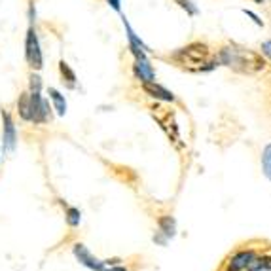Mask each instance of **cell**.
Instances as JSON below:
<instances>
[{
    "instance_id": "cell-1",
    "label": "cell",
    "mask_w": 271,
    "mask_h": 271,
    "mask_svg": "<svg viewBox=\"0 0 271 271\" xmlns=\"http://www.w3.org/2000/svg\"><path fill=\"white\" fill-rule=\"evenodd\" d=\"M218 61L222 65L230 67V69H234L235 72H241V74H246V76L260 74L267 67L265 59L260 53L245 50V48H235V46L222 48L220 53H218Z\"/></svg>"
},
{
    "instance_id": "cell-2",
    "label": "cell",
    "mask_w": 271,
    "mask_h": 271,
    "mask_svg": "<svg viewBox=\"0 0 271 271\" xmlns=\"http://www.w3.org/2000/svg\"><path fill=\"white\" fill-rule=\"evenodd\" d=\"M211 50L205 42H192V44L184 46L180 50L173 53V59L177 61L182 69L188 70H203L209 61Z\"/></svg>"
},
{
    "instance_id": "cell-3",
    "label": "cell",
    "mask_w": 271,
    "mask_h": 271,
    "mask_svg": "<svg viewBox=\"0 0 271 271\" xmlns=\"http://www.w3.org/2000/svg\"><path fill=\"white\" fill-rule=\"evenodd\" d=\"M25 59L34 70H40L44 67V57H42V50H40V40H38V34L32 25L29 27L27 38H25Z\"/></svg>"
},
{
    "instance_id": "cell-4",
    "label": "cell",
    "mask_w": 271,
    "mask_h": 271,
    "mask_svg": "<svg viewBox=\"0 0 271 271\" xmlns=\"http://www.w3.org/2000/svg\"><path fill=\"white\" fill-rule=\"evenodd\" d=\"M31 93V121L34 123H46L50 120V105L42 99L40 91H29Z\"/></svg>"
},
{
    "instance_id": "cell-5",
    "label": "cell",
    "mask_w": 271,
    "mask_h": 271,
    "mask_svg": "<svg viewBox=\"0 0 271 271\" xmlns=\"http://www.w3.org/2000/svg\"><path fill=\"white\" fill-rule=\"evenodd\" d=\"M2 140H4V148L8 152L15 150V144H17V131H15V126H13V120L10 112L2 108Z\"/></svg>"
},
{
    "instance_id": "cell-6",
    "label": "cell",
    "mask_w": 271,
    "mask_h": 271,
    "mask_svg": "<svg viewBox=\"0 0 271 271\" xmlns=\"http://www.w3.org/2000/svg\"><path fill=\"white\" fill-rule=\"evenodd\" d=\"M74 256L80 260V264H84L86 267H89V269L105 271V262H101V260L95 258L93 254L89 253V251L84 245H76L74 246Z\"/></svg>"
},
{
    "instance_id": "cell-7",
    "label": "cell",
    "mask_w": 271,
    "mask_h": 271,
    "mask_svg": "<svg viewBox=\"0 0 271 271\" xmlns=\"http://www.w3.org/2000/svg\"><path fill=\"white\" fill-rule=\"evenodd\" d=\"M123 27H126L127 38H129V50H131V53L135 55V59H144L146 57V46L142 44V40H140V38H137V34H135V31L131 29V25H129V21H127L126 17H123Z\"/></svg>"
},
{
    "instance_id": "cell-8",
    "label": "cell",
    "mask_w": 271,
    "mask_h": 271,
    "mask_svg": "<svg viewBox=\"0 0 271 271\" xmlns=\"http://www.w3.org/2000/svg\"><path fill=\"white\" fill-rule=\"evenodd\" d=\"M142 89L146 93L154 97V99H159V101H167V102H173L175 101V95L171 93L169 89H165L163 86H159L156 82H144L142 84Z\"/></svg>"
},
{
    "instance_id": "cell-9",
    "label": "cell",
    "mask_w": 271,
    "mask_h": 271,
    "mask_svg": "<svg viewBox=\"0 0 271 271\" xmlns=\"http://www.w3.org/2000/svg\"><path fill=\"white\" fill-rule=\"evenodd\" d=\"M133 70H135V76H137L142 84L154 82V69H152L148 57H144V59H137L135 65H133Z\"/></svg>"
},
{
    "instance_id": "cell-10",
    "label": "cell",
    "mask_w": 271,
    "mask_h": 271,
    "mask_svg": "<svg viewBox=\"0 0 271 271\" xmlns=\"http://www.w3.org/2000/svg\"><path fill=\"white\" fill-rule=\"evenodd\" d=\"M253 260H254V253H253V251H245V253L235 254L234 258H232V262H230V271L245 269L246 265L251 264Z\"/></svg>"
},
{
    "instance_id": "cell-11",
    "label": "cell",
    "mask_w": 271,
    "mask_h": 271,
    "mask_svg": "<svg viewBox=\"0 0 271 271\" xmlns=\"http://www.w3.org/2000/svg\"><path fill=\"white\" fill-rule=\"evenodd\" d=\"M50 99L53 101V107H55V112L59 114V116H65L67 114V99L63 97V93L59 91V89L55 88H50Z\"/></svg>"
},
{
    "instance_id": "cell-12",
    "label": "cell",
    "mask_w": 271,
    "mask_h": 271,
    "mask_svg": "<svg viewBox=\"0 0 271 271\" xmlns=\"http://www.w3.org/2000/svg\"><path fill=\"white\" fill-rule=\"evenodd\" d=\"M17 112L21 120L31 121V93H21L17 101Z\"/></svg>"
},
{
    "instance_id": "cell-13",
    "label": "cell",
    "mask_w": 271,
    "mask_h": 271,
    "mask_svg": "<svg viewBox=\"0 0 271 271\" xmlns=\"http://www.w3.org/2000/svg\"><path fill=\"white\" fill-rule=\"evenodd\" d=\"M159 227H161V232L167 237H175V234H177V222H175L173 216H161L159 218Z\"/></svg>"
},
{
    "instance_id": "cell-14",
    "label": "cell",
    "mask_w": 271,
    "mask_h": 271,
    "mask_svg": "<svg viewBox=\"0 0 271 271\" xmlns=\"http://www.w3.org/2000/svg\"><path fill=\"white\" fill-rule=\"evenodd\" d=\"M59 72H61V76H63L65 80L69 82L70 88H74V84H76V74H74V70L70 69L69 63H65V61H61L59 63Z\"/></svg>"
},
{
    "instance_id": "cell-15",
    "label": "cell",
    "mask_w": 271,
    "mask_h": 271,
    "mask_svg": "<svg viewBox=\"0 0 271 271\" xmlns=\"http://www.w3.org/2000/svg\"><path fill=\"white\" fill-rule=\"evenodd\" d=\"M262 169L264 175L271 180V144H267L262 152Z\"/></svg>"
},
{
    "instance_id": "cell-16",
    "label": "cell",
    "mask_w": 271,
    "mask_h": 271,
    "mask_svg": "<svg viewBox=\"0 0 271 271\" xmlns=\"http://www.w3.org/2000/svg\"><path fill=\"white\" fill-rule=\"evenodd\" d=\"M67 222L70 227H76L80 224V211L74 207H67Z\"/></svg>"
},
{
    "instance_id": "cell-17",
    "label": "cell",
    "mask_w": 271,
    "mask_h": 271,
    "mask_svg": "<svg viewBox=\"0 0 271 271\" xmlns=\"http://www.w3.org/2000/svg\"><path fill=\"white\" fill-rule=\"evenodd\" d=\"M175 2H177V4H178L180 8H182V10H186V13H188V15H192V17L199 13L197 6L194 4V2H192V0H175Z\"/></svg>"
},
{
    "instance_id": "cell-18",
    "label": "cell",
    "mask_w": 271,
    "mask_h": 271,
    "mask_svg": "<svg viewBox=\"0 0 271 271\" xmlns=\"http://www.w3.org/2000/svg\"><path fill=\"white\" fill-rule=\"evenodd\" d=\"M29 80H31V82H29V89H31V91H40V88H42V80H40V76L31 74Z\"/></svg>"
},
{
    "instance_id": "cell-19",
    "label": "cell",
    "mask_w": 271,
    "mask_h": 271,
    "mask_svg": "<svg viewBox=\"0 0 271 271\" xmlns=\"http://www.w3.org/2000/svg\"><path fill=\"white\" fill-rule=\"evenodd\" d=\"M107 4L112 8V10H116L118 13L121 12V0H107Z\"/></svg>"
},
{
    "instance_id": "cell-20",
    "label": "cell",
    "mask_w": 271,
    "mask_h": 271,
    "mask_svg": "<svg viewBox=\"0 0 271 271\" xmlns=\"http://www.w3.org/2000/svg\"><path fill=\"white\" fill-rule=\"evenodd\" d=\"M243 12H245L246 15H248V17H253V21H254V23H256V25L264 27V21H262V19H258V15H256V13H253V12H251V10H243Z\"/></svg>"
},
{
    "instance_id": "cell-21",
    "label": "cell",
    "mask_w": 271,
    "mask_h": 271,
    "mask_svg": "<svg viewBox=\"0 0 271 271\" xmlns=\"http://www.w3.org/2000/svg\"><path fill=\"white\" fill-rule=\"evenodd\" d=\"M262 51H264L265 55L271 59V40H267V42H264V44H262Z\"/></svg>"
},
{
    "instance_id": "cell-22",
    "label": "cell",
    "mask_w": 271,
    "mask_h": 271,
    "mask_svg": "<svg viewBox=\"0 0 271 271\" xmlns=\"http://www.w3.org/2000/svg\"><path fill=\"white\" fill-rule=\"evenodd\" d=\"M105 271H127L126 267H112V269H105Z\"/></svg>"
},
{
    "instance_id": "cell-23",
    "label": "cell",
    "mask_w": 271,
    "mask_h": 271,
    "mask_svg": "<svg viewBox=\"0 0 271 271\" xmlns=\"http://www.w3.org/2000/svg\"><path fill=\"white\" fill-rule=\"evenodd\" d=\"M254 2H256V4H264L265 0H254Z\"/></svg>"
}]
</instances>
